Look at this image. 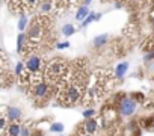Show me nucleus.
Wrapping results in <instances>:
<instances>
[{
    "label": "nucleus",
    "instance_id": "nucleus-16",
    "mask_svg": "<svg viewBox=\"0 0 154 136\" xmlns=\"http://www.w3.org/2000/svg\"><path fill=\"white\" fill-rule=\"evenodd\" d=\"M63 124L62 122H53L51 125H50V131H53V133H62L63 131Z\"/></svg>",
    "mask_w": 154,
    "mask_h": 136
},
{
    "label": "nucleus",
    "instance_id": "nucleus-3",
    "mask_svg": "<svg viewBox=\"0 0 154 136\" xmlns=\"http://www.w3.org/2000/svg\"><path fill=\"white\" fill-rule=\"evenodd\" d=\"M63 94V98H65V104H71V103H75L77 100L80 98V95H82V91H80V88L79 86H75V85H71L65 92H62Z\"/></svg>",
    "mask_w": 154,
    "mask_h": 136
},
{
    "label": "nucleus",
    "instance_id": "nucleus-29",
    "mask_svg": "<svg viewBox=\"0 0 154 136\" xmlns=\"http://www.w3.org/2000/svg\"><path fill=\"white\" fill-rule=\"evenodd\" d=\"M152 11H154V3H152Z\"/></svg>",
    "mask_w": 154,
    "mask_h": 136
},
{
    "label": "nucleus",
    "instance_id": "nucleus-31",
    "mask_svg": "<svg viewBox=\"0 0 154 136\" xmlns=\"http://www.w3.org/2000/svg\"><path fill=\"white\" fill-rule=\"evenodd\" d=\"M88 136H91V133H89V134H88Z\"/></svg>",
    "mask_w": 154,
    "mask_h": 136
},
{
    "label": "nucleus",
    "instance_id": "nucleus-7",
    "mask_svg": "<svg viewBox=\"0 0 154 136\" xmlns=\"http://www.w3.org/2000/svg\"><path fill=\"white\" fill-rule=\"evenodd\" d=\"M6 115H8V118L11 121H15V119H20L21 118V110L18 107H15V106H9L6 109Z\"/></svg>",
    "mask_w": 154,
    "mask_h": 136
},
{
    "label": "nucleus",
    "instance_id": "nucleus-17",
    "mask_svg": "<svg viewBox=\"0 0 154 136\" xmlns=\"http://www.w3.org/2000/svg\"><path fill=\"white\" fill-rule=\"evenodd\" d=\"M39 9H41L42 12H50V11H51V3L48 2V0H45V2H42V3H41Z\"/></svg>",
    "mask_w": 154,
    "mask_h": 136
},
{
    "label": "nucleus",
    "instance_id": "nucleus-8",
    "mask_svg": "<svg viewBox=\"0 0 154 136\" xmlns=\"http://www.w3.org/2000/svg\"><path fill=\"white\" fill-rule=\"evenodd\" d=\"M127 70H128V62H121V63H118L116 68H115V76H116L118 79H122V77L125 76Z\"/></svg>",
    "mask_w": 154,
    "mask_h": 136
},
{
    "label": "nucleus",
    "instance_id": "nucleus-25",
    "mask_svg": "<svg viewBox=\"0 0 154 136\" xmlns=\"http://www.w3.org/2000/svg\"><path fill=\"white\" fill-rule=\"evenodd\" d=\"M39 0H24V3L26 5H33V3H38Z\"/></svg>",
    "mask_w": 154,
    "mask_h": 136
},
{
    "label": "nucleus",
    "instance_id": "nucleus-5",
    "mask_svg": "<svg viewBox=\"0 0 154 136\" xmlns=\"http://www.w3.org/2000/svg\"><path fill=\"white\" fill-rule=\"evenodd\" d=\"M26 68H27V71L35 74L39 71V68H41V57L38 56H30L27 60H26Z\"/></svg>",
    "mask_w": 154,
    "mask_h": 136
},
{
    "label": "nucleus",
    "instance_id": "nucleus-30",
    "mask_svg": "<svg viewBox=\"0 0 154 136\" xmlns=\"http://www.w3.org/2000/svg\"><path fill=\"white\" fill-rule=\"evenodd\" d=\"M125 2H131V0H125Z\"/></svg>",
    "mask_w": 154,
    "mask_h": 136
},
{
    "label": "nucleus",
    "instance_id": "nucleus-18",
    "mask_svg": "<svg viewBox=\"0 0 154 136\" xmlns=\"http://www.w3.org/2000/svg\"><path fill=\"white\" fill-rule=\"evenodd\" d=\"M23 68H24L23 62H18V63L15 65V74H17V76H21V74H23Z\"/></svg>",
    "mask_w": 154,
    "mask_h": 136
},
{
    "label": "nucleus",
    "instance_id": "nucleus-9",
    "mask_svg": "<svg viewBox=\"0 0 154 136\" xmlns=\"http://www.w3.org/2000/svg\"><path fill=\"white\" fill-rule=\"evenodd\" d=\"M3 131H6L8 136H21V127L18 124H15V122H11L9 127L6 130H3Z\"/></svg>",
    "mask_w": 154,
    "mask_h": 136
},
{
    "label": "nucleus",
    "instance_id": "nucleus-19",
    "mask_svg": "<svg viewBox=\"0 0 154 136\" xmlns=\"http://www.w3.org/2000/svg\"><path fill=\"white\" fill-rule=\"evenodd\" d=\"M94 113H95V110H94V109H85V110L82 112V115H83L85 118H91Z\"/></svg>",
    "mask_w": 154,
    "mask_h": 136
},
{
    "label": "nucleus",
    "instance_id": "nucleus-27",
    "mask_svg": "<svg viewBox=\"0 0 154 136\" xmlns=\"http://www.w3.org/2000/svg\"><path fill=\"white\" fill-rule=\"evenodd\" d=\"M91 2H92V0H83L82 3H83V5H86V6H89V5H91Z\"/></svg>",
    "mask_w": 154,
    "mask_h": 136
},
{
    "label": "nucleus",
    "instance_id": "nucleus-4",
    "mask_svg": "<svg viewBox=\"0 0 154 136\" xmlns=\"http://www.w3.org/2000/svg\"><path fill=\"white\" fill-rule=\"evenodd\" d=\"M50 92V86L45 82H38L32 86V95L35 98H45Z\"/></svg>",
    "mask_w": 154,
    "mask_h": 136
},
{
    "label": "nucleus",
    "instance_id": "nucleus-22",
    "mask_svg": "<svg viewBox=\"0 0 154 136\" xmlns=\"http://www.w3.org/2000/svg\"><path fill=\"white\" fill-rule=\"evenodd\" d=\"M30 134V128L27 125H23L21 127V136H29Z\"/></svg>",
    "mask_w": 154,
    "mask_h": 136
},
{
    "label": "nucleus",
    "instance_id": "nucleus-14",
    "mask_svg": "<svg viewBox=\"0 0 154 136\" xmlns=\"http://www.w3.org/2000/svg\"><path fill=\"white\" fill-rule=\"evenodd\" d=\"M27 23H29V20H27V15H24V14H21L20 15V18H18V30L20 32H24L26 30V27H27Z\"/></svg>",
    "mask_w": 154,
    "mask_h": 136
},
{
    "label": "nucleus",
    "instance_id": "nucleus-26",
    "mask_svg": "<svg viewBox=\"0 0 154 136\" xmlns=\"http://www.w3.org/2000/svg\"><path fill=\"white\" fill-rule=\"evenodd\" d=\"M115 8H116V9L122 8V2H116V3H115Z\"/></svg>",
    "mask_w": 154,
    "mask_h": 136
},
{
    "label": "nucleus",
    "instance_id": "nucleus-21",
    "mask_svg": "<svg viewBox=\"0 0 154 136\" xmlns=\"http://www.w3.org/2000/svg\"><path fill=\"white\" fill-rule=\"evenodd\" d=\"M143 60H145V62L154 60V51H149V53H146V54H145V57H143Z\"/></svg>",
    "mask_w": 154,
    "mask_h": 136
},
{
    "label": "nucleus",
    "instance_id": "nucleus-15",
    "mask_svg": "<svg viewBox=\"0 0 154 136\" xmlns=\"http://www.w3.org/2000/svg\"><path fill=\"white\" fill-rule=\"evenodd\" d=\"M92 21H97V14H95V12H91L83 21H80V26H82V27H86V26H89Z\"/></svg>",
    "mask_w": 154,
    "mask_h": 136
},
{
    "label": "nucleus",
    "instance_id": "nucleus-23",
    "mask_svg": "<svg viewBox=\"0 0 154 136\" xmlns=\"http://www.w3.org/2000/svg\"><path fill=\"white\" fill-rule=\"evenodd\" d=\"M5 127H6V121H5V118H2L0 119V128L5 130Z\"/></svg>",
    "mask_w": 154,
    "mask_h": 136
},
{
    "label": "nucleus",
    "instance_id": "nucleus-10",
    "mask_svg": "<svg viewBox=\"0 0 154 136\" xmlns=\"http://www.w3.org/2000/svg\"><path fill=\"white\" fill-rule=\"evenodd\" d=\"M107 41H109V35L107 33H101V35H97L92 42H94L95 47H103V45L107 44Z\"/></svg>",
    "mask_w": 154,
    "mask_h": 136
},
{
    "label": "nucleus",
    "instance_id": "nucleus-12",
    "mask_svg": "<svg viewBox=\"0 0 154 136\" xmlns=\"http://www.w3.org/2000/svg\"><path fill=\"white\" fill-rule=\"evenodd\" d=\"M75 27L71 24V23H66V24H63L62 26V29H60V33L63 35V36H71V35H74L75 33Z\"/></svg>",
    "mask_w": 154,
    "mask_h": 136
},
{
    "label": "nucleus",
    "instance_id": "nucleus-2",
    "mask_svg": "<svg viewBox=\"0 0 154 136\" xmlns=\"http://www.w3.org/2000/svg\"><path fill=\"white\" fill-rule=\"evenodd\" d=\"M65 70H66L65 62L60 60V59H54L47 66V77H50V79H59L63 74Z\"/></svg>",
    "mask_w": 154,
    "mask_h": 136
},
{
    "label": "nucleus",
    "instance_id": "nucleus-11",
    "mask_svg": "<svg viewBox=\"0 0 154 136\" xmlns=\"http://www.w3.org/2000/svg\"><path fill=\"white\" fill-rule=\"evenodd\" d=\"M85 128H86V131L88 133H95L97 131V128H98V122L95 121V119H92V118H88L86 121H85Z\"/></svg>",
    "mask_w": 154,
    "mask_h": 136
},
{
    "label": "nucleus",
    "instance_id": "nucleus-20",
    "mask_svg": "<svg viewBox=\"0 0 154 136\" xmlns=\"http://www.w3.org/2000/svg\"><path fill=\"white\" fill-rule=\"evenodd\" d=\"M59 50H65V48H68L69 47V42L68 41H62V42H57V45H56Z\"/></svg>",
    "mask_w": 154,
    "mask_h": 136
},
{
    "label": "nucleus",
    "instance_id": "nucleus-6",
    "mask_svg": "<svg viewBox=\"0 0 154 136\" xmlns=\"http://www.w3.org/2000/svg\"><path fill=\"white\" fill-rule=\"evenodd\" d=\"M91 14V9H89V6H86V5H82L79 9H77V12H75V20H79V21H83L88 15Z\"/></svg>",
    "mask_w": 154,
    "mask_h": 136
},
{
    "label": "nucleus",
    "instance_id": "nucleus-13",
    "mask_svg": "<svg viewBox=\"0 0 154 136\" xmlns=\"http://www.w3.org/2000/svg\"><path fill=\"white\" fill-rule=\"evenodd\" d=\"M27 41V35L26 33H18V38H17V51L21 54L23 53V45L26 44Z\"/></svg>",
    "mask_w": 154,
    "mask_h": 136
},
{
    "label": "nucleus",
    "instance_id": "nucleus-24",
    "mask_svg": "<svg viewBox=\"0 0 154 136\" xmlns=\"http://www.w3.org/2000/svg\"><path fill=\"white\" fill-rule=\"evenodd\" d=\"M66 3V0H56V5H57V8H60L62 5H65Z\"/></svg>",
    "mask_w": 154,
    "mask_h": 136
},
{
    "label": "nucleus",
    "instance_id": "nucleus-28",
    "mask_svg": "<svg viewBox=\"0 0 154 136\" xmlns=\"http://www.w3.org/2000/svg\"><path fill=\"white\" fill-rule=\"evenodd\" d=\"M74 2H83V0H74Z\"/></svg>",
    "mask_w": 154,
    "mask_h": 136
},
{
    "label": "nucleus",
    "instance_id": "nucleus-1",
    "mask_svg": "<svg viewBox=\"0 0 154 136\" xmlns=\"http://www.w3.org/2000/svg\"><path fill=\"white\" fill-rule=\"evenodd\" d=\"M136 109H137V103H136V100L131 98V97H122V98L119 100V103H118V112H119V115H122V116H130V115H133V113L136 112Z\"/></svg>",
    "mask_w": 154,
    "mask_h": 136
}]
</instances>
